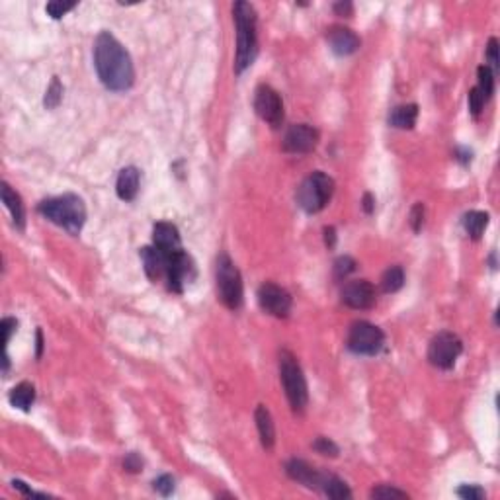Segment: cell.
<instances>
[{"label":"cell","mask_w":500,"mask_h":500,"mask_svg":"<svg viewBox=\"0 0 500 500\" xmlns=\"http://www.w3.org/2000/svg\"><path fill=\"white\" fill-rule=\"evenodd\" d=\"M94 67L107 90L125 92L133 86V61L124 45L110 32H102L94 44Z\"/></svg>","instance_id":"cell-1"},{"label":"cell","mask_w":500,"mask_h":500,"mask_svg":"<svg viewBox=\"0 0 500 500\" xmlns=\"http://www.w3.org/2000/svg\"><path fill=\"white\" fill-rule=\"evenodd\" d=\"M235 26H237V57H235V72L241 74L249 69L256 51H258V34H256V10L252 4L239 0L232 6Z\"/></svg>","instance_id":"cell-2"},{"label":"cell","mask_w":500,"mask_h":500,"mask_svg":"<svg viewBox=\"0 0 500 500\" xmlns=\"http://www.w3.org/2000/svg\"><path fill=\"white\" fill-rule=\"evenodd\" d=\"M37 211L44 215L45 219L59 225L74 237L82 231L86 221V206L82 197L77 194H63V196L44 199L37 206Z\"/></svg>","instance_id":"cell-3"},{"label":"cell","mask_w":500,"mask_h":500,"mask_svg":"<svg viewBox=\"0 0 500 500\" xmlns=\"http://www.w3.org/2000/svg\"><path fill=\"white\" fill-rule=\"evenodd\" d=\"M279 377H282V383H284L286 397L291 409L295 412H303L309 402V389H307L303 369L289 350L279 352Z\"/></svg>","instance_id":"cell-4"},{"label":"cell","mask_w":500,"mask_h":500,"mask_svg":"<svg viewBox=\"0 0 500 500\" xmlns=\"http://www.w3.org/2000/svg\"><path fill=\"white\" fill-rule=\"evenodd\" d=\"M332 194H334V180L319 170L309 174L301 182V186L297 188L295 199L305 213H319L331 202Z\"/></svg>","instance_id":"cell-5"},{"label":"cell","mask_w":500,"mask_h":500,"mask_svg":"<svg viewBox=\"0 0 500 500\" xmlns=\"http://www.w3.org/2000/svg\"><path fill=\"white\" fill-rule=\"evenodd\" d=\"M215 279H217V295L221 299V303L237 311L242 305V277L239 268L235 266L227 254H221L217 258V270H215Z\"/></svg>","instance_id":"cell-6"},{"label":"cell","mask_w":500,"mask_h":500,"mask_svg":"<svg viewBox=\"0 0 500 500\" xmlns=\"http://www.w3.org/2000/svg\"><path fill=\"white\" fill-rule=\"evenodd\" d=\"M385 334L379 327H375L367 321H357L350 327L346 346L350 352L360 356H375L383 348Z\"/></svg>","instance_id":"cell-7"},{"label":"cell","mask_w":500,"mask_h":500,"mask_svg":"<svg viewBox=\"0 0 500 500\" xmlns=\"http://www.w3.org/2000/svg\"><path fill=\"white\" fill-rule=\"evenodd\" d=\"M461 352H463L461 338L454 332L442 331L430 340L428 360L430 364L438 369H452L456 366L457 357L461 356Z\"/></svg>","instance_id":"cell-8"},{"label":"cell","mask_w":500,"mask_h":500,"mask_svg":"<svg viewBox=\"0 0 500 500\" xmlns=\"http://www.w3.org/2000/svg\"><path fill=\"white\" fill-rule=\"evenodd\" d=\"M254 110L260 119L277 129L284 124V102L279 92L274 90L270 84H260L254 94Z\"/></svg>","instance_id":"cell-9"},{"label":"cell","mask_w":500,"mask_h":500,"mask_svg":"<svg viewBox=\"0 0 500 500\" xmlns=\"http://www.w3.org/2000/svg\"><path fill=\"white\" fill-rule=\"evenodd\" d=\"M258 305L262 311H266L272 317L286 319L291 311V295L284 287L266 282L258 287Z\"/></svg>","instance_id":"cell-10"},{"label":"cell","mask_w":500,"mask_h":500,"mask_svg":"<svg viewBox=\"0 0 500 500\" xmlns=\"http://www.w3.org/2000/svg\"><path fill=\"white\" fill-rule=\"evenodd\" d=\"M196 276V268L194 262L188 256L184 250H176L169 254V266H166V282H169V289L174 294H182L184 286L188 282H192Z\"/></svg>","instance_id":"cell-11"},{"label":"cell","mask_w":500,"mask_h":500,"mask_svg":"<svg viewBox=\"0 0 500 500\" xmlns=\"http://www.w3.org/2000/svg\"><path fill=\"white\" fill-rule=\"evenodd\" d=\"M319 131L309 124H295L284 135V151L291 154H307L317 149Z\"/></svg>","instance_id":"cell-12"},{"label":"cell","mask_w":500,"mask_h":500,"mask_svg":"<svg viewBox=\"0 0 500 500\" xmlns=\"http://www.w3.org/2000/svg\"><path fill=\"white\" fill-rule=\"evenodd\" d=\"M342 303L352 309H371L375 305V287L367 279L348 282L342 289Z\"/></svg>","instance_id":"cell-13"},{"label":"cell","mask_w":500,"mask_h":500,"mask_svg":"<svg viewBox=\"0 0 500 500\" xmlns=\"http://www.w3.org/2000/svg\"><path fill=\"white\" fill-rule=\"evenodd\" d=\"M286 473L289 475L294 481L301 482V485L309 487V489H315V491H321L322 482L327 479V473L317 471L315 467H311V465L303 461V459H291V461H287Z\"/></svg>","instance_id":"cell-14"},{"label":"cell","mask_w":500,"mask_h":500,"mask_svg":"<svg viewBox=\"0 0 500 500\" xmlns=\"http://www.w3.org/2000/svg\"><path fill=\"white\" fill-rule=\"evenodd\" d=\"M327 39H329V45H331L332 51L340 55V57L356 53L357 49H360V45H362L360 37H357L352 29L342 26L331 27L329 34H327Z\"/></svg>","instance_id":"cell-15"},{"label":"cell","mask_w":500,"mask_h":500,"mask_svg":"<svg viewBox=\"0 0 500 500\" xmlns=\"http://www.w3.org/2000/svg\"><path fill=\"white\" fill-rule=\"evenodd\" d=\"M152 246L162 250L164 254H172L176 250H182L178 229L172 223H166V221L154 225L152 227Z\"/></svg>","instance_id":"cell-16"},{"label":"cell","mask_w":500,"mask_h":500,"mask_svg":"<svg viewBox=\"0 0 500 500\" xmlns=\"http://www.w3.org/2000/svg\"><path fill=\"white\" fill-rule=\"evenodd\" d=\"M139 256H141V262H143L147 276L151 277L152 282H157V279L166 276L169 254H164V252L157 249V246H145V249H141V252H139Z\"/></svg>","instance_id":"cell-17"},{"label":"cell","mask_w":500,"mask_h":500,"mask_svg":"<svg viewBox=\"0 0 500 500\" xmlns=\"http://www.w3.org/2000/svg\"><path fill=\"white\" fill-rule=\"evenodd\" d=\"M139 182H141V174L139 169L135 166H125L116 182V192L119 199L124 202H133L137 194H139Z\"/></svg>","instance_id":"cell-18"},{"label":"cell","mask_w":500,"mask_h":500,"mask_svg":"<svg viewBox=\"0 0 500 500\" xmlns=\"http://www.w3.org/2000/svg\"><path fill=\"white\" fill-rule=\"evenodd\" d=\"M0 194H2L4 206H6V209H8L10 215H12L14 225L18 227L20 231H24V229H26V209H24V204H22V197H20L6 182H2Z\"/></svg>","instance_id":"cell-19"},{"label":"cell","mask_w":500,"mask_h":500,"mask_svg":"<svg viewBox=\"0 0 500 500\" xmlns=\"http://www.w3.org/2000/svg\"><path fill=\"white\" fill-rule=\"evenodd\" d=\"M254 420H256V428H258L262 446L266 447V449H272L274 444H276V428H274L272 414H270V411L264 404H258V407H256Z\"/></svg>","instance_id":"cell-20"},{"label":"cell","mask_w":500,"mask_h":500,"mask_svg":"<svg viewBox=\"0 0 500 500\" xmlns=\"http://www.w3.org/2000/svg\"><path fill=\"white\" fill-rule=\"evenodd\" d=\"M419 119V106L416 104H402L391 110L389 114V125L397 129H412Z\"/></svg>","instance_id":"cell-21"},{"label":"cell","mask_w":500,"mask_h":500,"mask_svg":"<svg viewBox=\"0 0 500 500\" xmlns=\"http://www.w3.org/2000/svg\"><path fill=\"white\" fill-rule=\"evenodd\" d=\"M8 401L14 409L27 412L32 409V404L36 402V387L32 383H27V381H22V383H18L10 391Z\"/></svg>","instance_id":"cell-22"},{"label":"cell","mask_w":500,"mask_h":500,"mask_svg":"<svg viewBox=\"0 0 500 500\" xmlns=\"http://www.w3.org/2000/svg\"><path fill=\"white\" fill-rule=\"evenodd\" d=\"M487 227H489V213H485V211H469V213L463 215V229L473 241L481 239Z\"/></svg>","instance_id":"cell-23"},{"label":"cell","mask_w":500,"mask_h":500,"mask_svg":"<svg viewBox=\"0 0 500 500\" xmlns=\"http://www.w3.org/2000/svg\"><path fill=\"white\" fill-rule=\"evenodd\" d=\"M321 491L324 492L329 499H336V500L352 499V491L348 489V485L342 481V479H338L336 475L327 473V479H324V482H322Z\"/></svg>","instance_id":"cell-24"},{"label":"cell","mask_w":500,"mask_h":500,"mask_svg":"<svg viewBox=\"0 0 500 500\" xmlns=\"http://www.w3.org/2000/svg\"><path fill=\"white\" fill-rule=\"evenodd\" d=\"M404 286V270L401 266H391L385 270L383 277H381V289L385 294H395Z\"/></svg>","instance_id":"cell-25"},{"label":"cell","mask_w":500,"mask_h":500,"mask_svg":"<svg viewBox=\"0 0 500 500\" xmlns=\"http://www.w3.org/2000/svg\"><path fill=\"white\" fill-rule=\"evenodd\" d=\"M477 77H479L477 88H479V92L485 96V100L489 102V100L492 98V92H494V72H492L487 65H482V67H479V71H477Z\"/></svg>","instance_id":"cell-26"},{"label":"cell","mask_w":500,"mask_h":500,"mask_svg":"<svg viewBox=\"0 0 500 500\" xmlns=\"http://www.w3.org/2000/svg\"><path fill=\"white\" fill-rule=\"evenodd\" d=\"M61 100H63V84L57 77H53V81H51L49 88H47V92H45L44 104L47 110H55V107L61 104Z\"/></svg>","instance_id":"cell-27"},{"label":"cell","mask_w":500,"mask_h":500,"mask_svg":"<svg viewBox=\"0 0 500 500\" xmlns=\"http://www.w3.org/2000/svg\"><path fill=\"white\" fill-rule=\"evenodd\" d=\"M312 449L317 452V454H321V456H327V457H336L338 456V446L332 442L331 438H324V436H319L315 442H312Z\"/></svg>","instance_id":"cell-28"},{"label":"cell","mask_w":500,"mask_h":500,"mask_svg":"<svg viewBox=\"0 0 500 500\" xmlns=\"http://www.w3.org/2000/svg\"><path fill=\"white\" fill-rule=\"evenodd\" d=\"M356 260L352 258V256H340V258H336V262H334V277L336 279H344V277H348L354 270H356Z\"/></svg>","instance_id":"cell-29"},{"label":"cell","mask_w":500,"mask_h":500,"mask_svg":"<svg viewBox=\"0 0 500 500\" xmlns=\"http://www.w3.org/2000/svg\"><path fill=\"white\" fill-rule=\"evenodd\" d=\"M371 499H409V494L397 487H389V485H379L371 489Z\"/></svg>","instance_id":"cell-30"},{"label":"cell","mask_w":500,"mask_h":500,"mask_svg":"<svg viewBox=\"0 0 500 500\" xmlns=\"http://www.w3.org/2000/svg\"><path fill=\"white\" fill-rule=\"evenodd\" d=\"M72 8H77V2H59V0H53L45 6V12L51 16V18L59 20L63 18L67 12H71Z\"/></svg>","instance_id":"cell-31"},{"label":"cell","mask_w":500,"mask_h":500,"mask_svg":"<svg viewBox=\"0 0 500 500\" xmlns=\"http://www.w3.org/2000/svg\"><path fill=\"white\" fill-rule=\"evenodd\" d=\"M174 485H176V481H174L172 475H161L159 479L152 481V489L157 492H161L162 496H169L174 491Z\"/></svg>","instance_id":"cell-32"},{"label":"cell","mask_w":500,"mask_h":500,"mask_svg":"<svg viewBox=\"0 0 500 500\" xmlns=\"http://www.w3.org/2000/svg\"><path fill=\"white\" fill-rule=\"evenodd\" d=\"M485 104H487V100H485V96L479 92V88H477V86L471 88V92H469V110H471V114H473L475 117H479Z\"/></svg>","instance_id":"cell-33"},{"label":"cell","mask_w":500,"mask_h":500,"mask_svg":"<svg viewBox=\"0 0 500 500\" xmlns=\"http://www.w3.org/2000/svg\"><path fill=\"white\" fill-rule=\"evenodd\" d=\"M0 327H2V342H4V352H6V346H8L12 334L18 329V321L12 319V317H6V319H2V324H0Z\"/></svg>","instance_id":"cell-34"},{"label":"cell","mask_w":500,"mask_h":500,"mask_svg":"<svg viewBox=\"0 0 500 500\" xmlns=\"http://www.w3.org/2000/svg\"><path fill=\"white\" fill-rule=\"evenodd\" d=\"M457 494L465 500H482L485 499V491L481 487H475V485H465L461 489H457Z\"/></svg>","instance_id":"cell-35"},{"label":"cell","mask_w":500,"mask_h":500,"mask_svg":"<svg viewBox=\"0 0 500 500\" xmlns=\"http://www.w3.org/2000/svg\"><path fill=\"white\" fill-rule=\"evenodd\" d=\"M124 469L125 471H129V473H139V471L143 469V459H141V456L135 454V452L127 454L124 459Z\"/></svg>","instance_id":"cell-36"},{"label":"cell","mask_w":500,"mask_h":500,"mask_svg":"<svg viewBox=\"0 0 500 500\" xmlns=\"http://www.w3.org/2000/svg\"><path fill=\"white\" fill-rule=\"evenodd\" d=\"M487 59H489V63H491V71H499V41H496V37H491L489 39V49H487Z\"/></svg>","instance_id":"cell-37"},{"label":"cell","mask_w":500,"mask_h":500,"mask_svg":"<svg viewBox=\"0 0 500 500\" xmlns=\"http://www.w3.org/2000/svg\"><path fill=\"white\" fill-rule=\"evenodd\" d=\"M411 225L414 232H419L422 229V225H424V206L422 204H416L411 209Z\"/></svg>","instance_id":"cell-38"},{"label":"cell","mask_w":500,"mask_h":500,"mask_svg":"<svg viewBox=\"0 0 500 500\" xmlns=\"http://www.w3.org/2000/svg\"><path fill=\"white\" fill-rule=\"evenodd\" d=\"M334 12L338 16H352L354 6H352V2H338V4H334Z\"/></svg>","instance_id":"cell-39"},{"label":"cell","mask_w":500,"mask_h":500,"mask_svg":"<svg viewBox=\"0 0 500 500\" xmlns=\"http://www.w3.org/2000/svg\"><path fill=\"white\" fill-rule=\"evenodd\" d=\"M324 244L329 249H334V244H336V231H334V227H327L324 229Z\"/></svg>","instance_id":"cell-40"},{"label":"cell","mask_w":500,"mask_h":500,"mask_svg":"<svg viewBox=\"0 0 500 500\" xmlns=\"http://www.w3.org/2000/svg\"><path fill=\"white\" fill-rule=\"evenodd\" d=\"M374 207H375L374 196H371V194H366V196H364V211H366L367 215H371L374 213Z\"/></svg>","instance_id":"cell-41"},{"label":"cell","mask_w":500,"mask_h":500,"mask_svg":"<svg viewBox=\"0 0 500 500\" xmlns=\"http://www.w3.org/2000/svg\"><path fill=\"white\" fill-rule=\"evenodd\" d=\"M41 350H44V334L37 331V356H41Z\"/></svg>","instance_id":"cell-42"}]
</instances>
